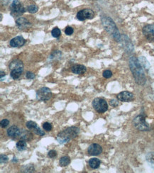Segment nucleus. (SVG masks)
<instances>
[{
	"label": "nucleus",
	"instance_id": "a211bd4d",
	"mask_svg": "<svg viewBox=\"0 0 154 173\" xmlns=\"http://www.w3.org/2000/svg\"><path fill=\"white\" fill-rule=\"evenodd\" d=\"M18 68H23V62L18 59L12 60L10 64V69L12 70L18 69Z\"/></svg>",
	"mask_w": 154,
	"mask_h": 173
},
{
	"label": "nucleus",
	"instance_id": "f257e3e1",
	"mask_svg": "<svg viewBox=\"0 0 154 173\" xmlns=\"http://www.w3.org/2000/svg\"><path fill=\"white\" fill-rule=\"evenodd\" d=\"M129 63L130 70H131L136 82L139 85H144L146 82V77L139 59L136 58L135 56H131L129 58Z\"/></svg>",
	"mask_w": 154,
	"mask_h": 173
},
{
	"label": "nucleus",
	"instance_id": "473e14b6",
	"mask_svg": "<svg viewBox=\"0 0 154 173\" xmlns=\"http://www.w3.org/2000/svg\"><path fill=\"white\" fill-rule=\"evenodd\" d=\"M56 155H57V152L56 150H50V151L48 152V156L51 158H54L56 157Z\"/></svg>",
	"mask_w": 154,
	"mask_h": 173
},
{
	"label": "nucleus",
	"instance_id": "ddd939ff",
	"mask_svg": "<svg viewBox=\"0 0 154 173\" xmlns=\"http://www.w3.org/2000/svg\"><path fill=\"white\" fill-rule=\"evenodd\" d=\"M26 43V40L22 36H16L10 40V45L13 48H20Z\"/></svg>",
	"mask_w": 154,
	"mask_h": 173
},
{
	"label": "nucleus",
	"instance_id": "6ab92c4d",
	"mask_svg": "<svg viewBox=\"0 0 154 173\" xmlns=\"http://www.w3.org/2000/svg\"><path fill=\"white\" fill-rule=\"evenodd\" d=\"M23 68H18V69H14L11 70L10 75L14 80L19 79L21 76L22 73H23Z\"/></svg>",
	"mask_w": 154,
	"mask_h": 173
},
{
	"label": "nucleus",
	"instance_id": "e433bc0d",
	"mask_svg": "<svg viewBox=\"0 0 154 173\" xmlns=\"http://www.w3.org/2000/svg\"><path fill=\"white\" fill-rule=\"evenodd\" d=\"M11 1H12V0H1V2L4 4H7L10 2Z\"/></svg>",
	"mask_w": 154,
	"mask_h": 173
},
{
	"label": "nucleus",
	"instance_id": "cd10ccee",
	"mask_svg": "<svg viewBox=\"0 0 154 173\" xmlns=\"http://www.w3.org/2000/svg\"><path fill=\"white\" fill-rule=\"evenodd\" d=\"M102 75H103V77H104V78L108 79V78H110V77L112 76V73H111V71H110L109 70H104L103 72Z\"/></svg>",
	"mask_w": 154,
	"mask_h": 173
},
{
	"label": "nucleus",
	"instance_id": "c85d7f7f",
	"mask_svg": "<svg viewBox=\"0 0 154 173\" xmlns=\"http://www.w3.org/2000/svg\"><path fill=\"white\" fill-rule=\"evenodd\" d=\"M147 161L154 165V152H150L147 155Z\"/></svg>",
	"mask_w": 154,
	"mask_h": 173
},
{
	"label": "nucleus",
	"instance_id": "1a4fd4ad",
	"mask_svg": "<svg viewBox=\"0 0 154 173\" xmlns=\"http://www.w3.org/2000/svg\"><path fill=\"white\" fill-rule=\"evenodd\" d=\"M143 34L149 41L154 40V26L150 24L145 26L143 28Z\"/></svg>",
	"mask_w": 154,
	"mask_h": 173
},
{
	"label": "nucleus",
	"instance_id": "4468645a",
	"mask_svg": "<svg viewBox=\"0 0 154 173\" xmlns=\"http://www.w3.org/2000/svg\"><path fill=\"white\" fill-rule=\"evenodd\" d=\"M120 41L122 42V45L124 46V48L126 50V52H132L133 50V45H132L131 40L126 36H122Z\"/></svg>",
	"mask_w": 154,
	"mask_h": 173
},
{
	"label": "nucleus",
	"instance_id": "4be33fe9",
	"mask_svg": "<svg viewBox=\"0 0 154 173\" xmlns=\"http://www.w3.org/2000/svg\"><path fill=\"white\" fill-rule=\"evenodd\" d=\"M70 163V159L68 156H64L60 158L59 161V165L60 167H65L67 166Z\"/></svg>",
	"mask_w": 154,
	"mask_h": 173
},
{
	"label": "nucleus",
	"instance_id": "412c9836",
	"mask_svg": "<svg viewBox=\"0 0 154 173\" xmlns=\"http://www.w3.org/2000/svg\"><path fill=\"white\" fill-rule=\"evenodd\" d=\"M21 139L24 140V141H30L32 139V134L31 132L26 131V130H23L21 132Z\"/></svg>",
	"mask_w": 154,
	"mask_h": 173
},
{
	"label": "nucleus",
	"instance_id": "c756f323",
	"mask_svg": "<svg viewBox=\"0 0 154 173\" xmlns=\"http://www.w3.org/2000/svg\"><path fill=\"white\" fill-rule=\"evenodd\" d=\"M0 124H1V128H6V127L8 126V125L10 124V121H9L8 119H3V120L1 121Z\"/></svg>",
	"mask_w": 154,
	"mask_h": 173
},
{
	"label": "nucleus",
	"instance_id": "b1692460",
	"mask_svg": "<svg viewBox=\"0 0 154 173\" xmlns=\"http://www.w3.org/2000/svg\"><path fill=\"white\" fill-rule=\"evenodd\" d=\"M139 62H140V63L142 64V65L143 66V67H144L146 70H148V68L150 67L149 62H148V60H146L144 56L140 57V58H139Z\"/></svg>",
	"mask_w": 154,
	"mask_h": 173
},
{
	"label": "nucleus",
	"instance_id": "c9c22d12",
	"mask_svg": "<svg viewBox=\"0 0 154 173\" xmlns=\"http://www.w3.org/2000/svg\"><path fill=\"white\" fill-rule=\"evenodd\" d=\"M5 76V73L3 71H1V73H0V78H1V80L2 81L3 80V77Z\"/></svg>",
	"mask_w": 154,
	"mask_h": 173
},
{
	"label": "nucleus",
	"instance_id": "0eeeda50",
	"mask_svg": "<svg viewBox=\"0 0 154 173\" xmlns=\"http://www.w3.org/2000/svg\"><path fill=\"white\" fill-rule=\"evenodd\" d=\"M36 97L38 100L47 102L52 97V92L48 87H41L36 92Z\"/></svg>",
	"mask_w": 154,
	"mask_h": 173
},
{
	"label": "nucleus",
	"instance_id": "5701e85b",
	"mask_svg": "<svg viewBox=\"0 0 154 173\" xmlns=\"http://www.w3.org/2000/svg\"><path fill=\"white\" fill-rule=\"evenodd\" d=\"M27 144L26 143V141L24 140H20L19 141H18L16 143V148L19 150V151H22V150H24L26 149Z\"/></svg>",
	"mask_w": 154,
	"mask_h": 173
},
{
	"label": "nucleus",
	"instance_id": "393cba45",
	"mask_svg": "<svg viewBox=\"0 0 154 173\" xmlns=\"http://www.w3.org/2000/svg\"><path fill=\"white\" fill-rule=\"evenodd\" d=\"M27 10H28V12L29 13H31V14H35V13L38 12V8L36 4H31L27 7Z\"/></svg>",
	"mask_w": 154,
	"mask_h": 173
},
{
	"label": "nucleus",
	"instance_id": "39448f33",
	"mask_svg": "<svg viewBox=\"0 0 154 173\" xmlns=\"http://www.w3.org/2000/svg\"><path fill=\"white\" fill-rule=\"evenodd\" d=\"M11 14L14 17L22 15L26 12L24 7L22 5L21 1L19 0H13L10 7Z\"/></svg>",
	"mask_w": 154,
	"mask_h": 173
},
{
	"label": "nucleus",
	"instance_id": "f3484780",
	"mask_svg": "<svg viewBox=\"0 0 154 173\" xmlns=\"http://www.w3.org/2000/svg\"><path fill=\"white\" fill-rule=\"evenodd\" d=\"M87 70V68L85 66L82 65H74L71 67V71L74 74L76 75H82L84 74Z\"/></svg>",
	"mask_w": 154,
	"mask_h": 173
},
{
	"label": "nucleus",
	"instance_id": "dca6fc26",
	"mask_svg": "<svg viewBox=\"0 0 154 173\" xmlns=\"http://www.w3.org/2000/svg\"><path fill=\"white\" fill-rule=\"evenodd\" d=\"M21 130L19 129L16 126H11L8 130H7V134L12 139H16L21 135Z\"/></svg>",
	"mask_w": 154,
	"mask_h": 173
},
{
	"label": "nucleus",
	"instance_id": "f8f14e48",
	"mask_svg": "<svg viewBox=\"0 0 154 173\" xmlns=\"http://www.w3.org/2000/svg\"><path fill=\"white\" fill-rule=\"evenodd\" d=\"M26 127L29 129L32 130L35 133L37 134L38 136H43L44 134H45L43 130L38 126L37 124H36V122H34V121H28V122H26Z\"/></svg>",
	"mask_w": 154,
	"mask_h": 173
},
{
	"label": "nucleus",
	"instance_id": "9d476101",
	"mask_svg": "<svg viewBox=\"0 0 154 173\" xmlns=\"http://www.w3.org/2000/svg\"><path fill=\"white\" fill-rule=\"evenodd\" d=\"M117 99L121 102H131L134 99V95L131 92L127 91L122 92L117 95Z\"/></svg>",
	"mask_w": 154,
	"mask_h": 173
},
{
	"label": "nucleus",
	"instance_id": "2eb2a0df",
	"mask_svg": "<svg viewBox=\"0 0 154 173\" xmlns=\"http://www.w3.org/2000/svg\"><path fill=\"white\" fill-rule=\"evenodd\" d=\"M16 24L20 29H26L31 26V23L28 19L20 17L16 20Z\"/></svg>",
	"mask_w": 154,
	"mask_h": 173
},
{
	"label": "nucleus",
	"instance_id": "f03ea898",
	"mask_svg": "<svg viewBox=\"0 0 154 173\" xmlns=\"http://www.w3.org/2000/svg\"><path fill=\"white\" fill-rule=\"evenodd\" d=\"M101 21H102V26H103L104 29L112 36L114 39L117 42H120L122 36L120 35V31L117 29L114 21L109 16L105 15V14L101 15Z\"/></svg>",
	"mask_w": 154,
	"mask_h": 173
},
{
	"label": "nucleus",
	"instance_id": "aec40b11",
	"mask_svg": "<svg viewBox=\"0 0 154 173\" xmlns=\"http://www.w3.org/2000/svg\"><path fill=\"white\" fill-rule=\"evenodd\" d=\"M89 165L91 168L98 169L100 165V161L98 158H91L89 161Z\"/></svg>",
	"mask_w": 154,
	"mask_h": 173
},
{
	"label": "nucleus",
	"instance_id": "423d86ee",
	"mask_svg": "<svg viewBox=\"0 0 154 173\" xmlns=\"http://www.w3.org/2000/svg\"><path fill=\"white\" fill-rule=\"evenodd\" d=\"M92 106L98 113L103 114L108 110V104L105 99L100 98H95L92 101Z\"/></svg>",
	"mask_w": 154,
	"mask_h": 173
},
{
	"label": "nucleus",
	"instance_id": "7ed1b4c3",
	"mask_svg": "<svg viewBox=\"0 0 154 173\" xmlns=\"http://www.w3.org/2000/svg\"><path fill=\"white\" fill-rule=\"evenodd\" d=\"M80 132L79 128L76 126L68 127L66 129L62 130L57 135L56 140L60 144H64L76 138Z\"/></svg>",
	"mask_w": 154,
	"mask_h": 173
},
{
	"label": "nucleus",
	"instance_id": "2f4dec72",
	"mask_svg": "<svg viewBox=\"0 0 154 173\" xmlns=\"http://www.w3.org/2000/svg\"><path fill=\"white\" fill-rule=\"evenodd\" d=\"M35 75L34 73H32V72H27L26 74V77L27 79H29V80H32V79H34L35 78Z\"/></svg>",
	"mask_w": 154,
	"mask_h": 173
},
{
	"label": "nucleus",
	"instance_id": "20e7f679",
	"mask_svg": "<svg viewBox=\"0 0 154 173\" xmlns=\"http://www.w3.org/2000/svg\"><path fill=\"white\" fill-rule=\"evenodd\" d=\"M133 125L136 129L141 131H148L150 129V126L146 121V118L143 115H139L135 117L133 120Z\"/></svg>",
	"mask_w": 154,
	"mask_h": 173
},
{
	"label": "nucleus",
	"instance_id": "7c9ffc66",
	"mask_svg": "<svg viewBox=\"0 0 154 173\" xmlns=\"http://www.w3.org/2000/svg\"><path fill=\"white\" fill-rule=\"evenodd\" d=\"M65 34L67 36H70L73 34V29L70 26H67L65 29Z\"/></svg>",
	"mask_w": 154,
	"mask_h": 173
},
{
	"label": "nucleus",
	"instance_id": "6e6552de",
	"mask_svg": "<svg viewBox=\"0 0 154 173\" xmlns=\"http://www.w3.org/2000/svg\"><path fill=\"white\" fill-rule=\"evenodd\" d=\"M95 17V12L91 9H84L79 11L76 18L80 21H85L86 19H92Z\"/></svg>",
	"mask_w": 154,
	"mask_h": 173
},
{
	"label": "nucleus",
	"instance_id": "9b49d317",
	"mask_svg": "<svg viewBox=\"0 0 154 173\" xmlns=\"http://www.w3.org/2000/svg\"><path fill=\"white\" fill-rule=\"evenodd\" d=\"M87 152L89 155L93 156L99 155L102 153V148L99 144L97 143H92L89 146L88 148Z\"/></svg>",
	"mask_w": 154,
	"mask_h": 173
},
{
	"label": "nucleus",
	"instance_id": "f704fd0d",
	"mask_svg": "<svg viewBox=\"0 0 154 173\" xmlns=\"http://www.w3.org/2000/svg\"><path fill=\"white\" fill-rule=\"evenodd\" d=\"M109 104H110V105L114 106V107H115V106H117L119 105V103L116 99H111V100H110Z\"/></svg>",
	"mask_w": 154,
	"mask_h": 173
},
{
	"label": "nucleus",
	"instance_id": "bb28decb",
	"mask_svg": "<svg viewBox=\"0 0 154 173\" xmlns=\"http://www.w3.org/2000/svg\"><path fill=\"white\" fill-rule=\"evenodd\" d=\"M42 126H43V129L45 130H46V131H51L53 128L52 124L48 122L44 123V124H43V125H42Z\"/></svg>",
	"mask_w": 154,
	"mask_h": 173
},
{
	"label": "nucleus",
	"instance_id": "72a5a7b5",
	"mask_svg": "<svg viewBox=\"0 0 154 173\" xmlns=\"http://www.w3.org/2000/svg\"><path fill=\"white\" fill-rule=\"evenodd\" d=\"M0 161H1V164H2L3 163H6V162L8 161V157L5 155H1V157H0Z\"/></svg>",
	"mask_w": 154,
	"mask_h": 173
},
{
	"label": "nucleus",
	"instance_id": "a878e982",
	"mask_svg": "<svg viewBox=\"0 0 154 173\" xmlns=\"http://www.w3.org/2000/svg\"><path fill=\"white\" fill-rule=\"evenodd\" d=\"M51 34H52V36L54 38H58L61 35V31H60V29H58V27H55L52 30V31H51Z\"/></svg>",
	"mask_w": 154,
	"mask_h": 173
}]
</instances>
